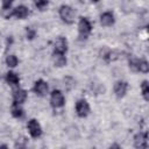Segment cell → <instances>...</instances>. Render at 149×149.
Here are the masks:
<instances>
[{"label":"cell","mask_w":149,"mask_h":149,"mask_svg":"<svg viewBox=\"0 0 149 149\" xmlns=\"http://www.w3.org/2000/svg\"><path fill=\"white\" fill-rule=\"evenodd\" d=\"M92 31V23L87 17L81 16L78 22V33H79V38L80 40H87Z\"/></svg>","instance_id":"obj_1"},{"label":"cell","mask_w":149,"mask_h":149,"mask_svg":"<svg viewBox=\"0 0 149 149\" xmlns=\"http://www.w3.org/2000/svg\"><path fill=\"white\" fill-rule=\"evenodd\" d=\"M74 16H76V12L74 9L69 6V5H62L59 7V17L62 19L63 22L71 24L74 22Z\"/></svg>","instance_id":"obj_2"},{"label":"cell","mask_w":149,"mask_h":149,"mask_svg":"<svg viewBox=\"0 0 149 149\" xmlns=\"http://www.w3.org/2000/svg\"><path fill=\"white\" fill-rule=\"evenodd\" d=\"M129 68L133 71L147 73L149 71V64L146 59H137V58H132L129 61Z\"/></svg>","instance_id":"obj_3"},{"label":"cell","mask_w":149,"mask_h":149,"mask_svg":"<svg viewBox=\"0 0 149 149\" xmlns=\"http://www.w3.org/2000/svg\"><path fill=\"white\" fill-rule=\"evenodd\" d=\"M50 104L54 108H61L65 104V98L62 91L59 90H54L50 94Z\"/></svg>","instance_id":"obj_4"},{"label":"cell","mask_w":149,"mask_h":149,"mask_svg":"<svg viewBox=\"0 0 149 149\" xmlns=\"http://www.w3.org/2000/svg\"><path fill=\"white\" fill-rule=\"evenodd\" d=\"M27 128H28L30 136L34 139H37L42 135V127L36 119H30L27 123Z\"/></svg>","instance_id":"obj_5"},{"label":"cell","mask_w":149,"mask_h":149,"mask_svg":"<svg viewBox=\"0 0 149 149\" xmlns=\"http://www.w3.org/2000/svg\"><path fill=\"white\" fill-rule=\"evenodd\" d=\"M134 147L136 149H148V134L140 132L134 136Z\"/></svg>","instance_id":"obj_6"},{"label":"cell","mask_w":149,"mask_h":149,"mask_svg":"<svg viewBox=\"0 0 149 149\" xmlns=\"http://www.w3.org/2000/svg\"><path fill=\"white\" fill-rule=\"evenodd\" d=\"M68 51V40L63 36H59L56 38L54 44V54L57 55H65Z\"/></svg>","instance_id":"obj_7"},{"label":"cell","mask_w":149,"mask_h":149,"mask_svg":"<svg viewBox=\"0 0 149 149\" xmlns=\"http://www.w3.org/2000/svg\"><path fill=\"white\" fill-rule=\"evenodd\" d=\"M76 113L79 118H85L90 113V105L85 99H79L76 102Z\"/></svg>","instance_id":"obj_8"},{"label":"cell","mask_w":149,"mask_h":149,"mask_svg":"<svg viewBox=\"0 0 149 149\" xmlns=\"http://www.w3.org/2000/svg\"><path fill=\"white\" fill-rule=\"evenodd\" d=\"M128 91V83L123 80H119L114 85V93L118 98H123Z\"/></svg>","instance_id":"obj_9"},{"label":"cell","mask_w":149,"mask_h":149,"mask_svg":"<svg viewBox=\"0 0 149 149\" xmlns=\"http://www.w3.org/2000/svg\"><path fill=\"white\" fill-rule=\"evenodd\" d=\"M33 90H34V92H35L36 94L43 97V95H45V94L48 93V84H47L43 79H38V80L35 81Z\"/></svg>","instance_id":"obj_10"},{"label":"cell","mask_w":149,"mask_h":149,"mask_svg":"<svg viewBox=\"0 0 149 149\" xmlns=\"http://www.w3.org/2000/svg\"><path fill=\"white\" fill-rule=\"evenodd\" d=\"M12 15L15 16V17H17V19H26L29 15V9L24 5H19L15 8H13Z\"/></svg>","instance_id":"obj_11"},{"label":"cell","mask_w":149,"mask_h":149,"mask_svg":"<svg viewBox=\"0 0 149 149\" xmlns=\"http://www.w3.org/2000/svg\"><path fill=\"white\" fill-rule=\"evenodd\" d=\"M115 22V17L114 14L112 12H105L100 15V23L104 27H109L112 24H114Z\"/></svg>","instance_id":"obj_12"},{"label":"cell","mask_w":149,"mask_h":149,"mask_svg":"<svg viewBox=\"0 0 149 149\" xmlns=\"http://www.w3.org/2000/svg\"><path fill=\"white\" fill-rule=\"evenodd\" d=\"M27 99V91L23 88H17L13 92V102L15 104H23Z\"/></svg>","instance_id":"obj_13"},{"label":"cell","mask_w":149,"mask_h":149,"mask_svg":"<svg viewBox=\"0 0 149 149\" xmlns=\"http://www.w3.org/2000/svg\"><path fill=\"white\" fill-rule=\"evenodd\" d=\"M5 80L10 86H19V84H20V77L14 71L7 72L6 73V77H5Z\"/></svg>","instance_id":"obj_14"},{"label":"cell","mask_w":149,"mask_h":149,"mask_svg":"<svg viewBox=\"0 0 149 149\" xmlns=\"http://www.w3.org/2000/svg\"><path fill=\"white\" fill-rule=\"evenodd\" d=\"M10 113H12V115H13L14 118H16V119H20V118H22V116H23V114H24V112H23V108L21 107V105H19V104H15V102H13V105H12V108H10Z\"/></svg>","instance_id":"obj_15"},{"label":"cell","mask_w":149,"mask_h":149,"mask_svg":"<svg viewBox=\"0 0 149 149\" xmlns=\"http://www.w3.org/2000/svg\"><path fill=\"white\" fill-rule=\"evenodd\" d=\"M52 61H54L55 66H58V68H62V66H64L66 64V57H65V55L52 54Z\"/></svg>","instance_id":"obj_16"},{"label":"cell","mask_w":149,"mask_h":149,"mask_svg":"<svg viewBox=\"0 0 149 149\" xmlns=\"http://www.w3.org/2000/svg\"><path fill=\"white\" fill-rule=\"evenodd\" d=\"M141 91H142V97L146 101L149 100V84L148 80H143L141 84Z\"/></svg>","instance_id":"obj_17"},{"label":"cell","mask_w":149,"mask_h":149,"mask_svg":"<svg viewBox=\"0 0 149 149\" xmlns=\"http://www.w3.org/2000/svg\"><path fill=\"white\" fill-rule=\"evenodd\" d=\"M6 64L9 68H15L19 64V59H17V57L15 55H8L6 57Z\"/></svg>","instance_id":"obj_18"},{"label":"cell","mask_w":149,"mask_h":149,"mask_svg":"<svg viewBox=\"0 0 149 149\" xmlns=\"http://www.w3.org/2000/svg\"><path fill=\"white\" fill-rule=\"evenodd\" d=\"M27 148V140L26 137L21 136L15 142V149H26Z\"/></svg>","instance_id":"obj_19"},{"label":"cell","mask_w":149,"mask_h":149,"mask_svg":"<svg viewBox=\"0 0 149 149\" xmlns=\"http://www.w3.org/2000/svg\"><path fill=\"white\" fill-rule=\"evenodd\" d=\"M48 5H49V2L45 1V0H40V1H36V2H35V6H36L40 10H44V8L48 7Z\"/></svg>","instance_id":"obj_20"},{"label":"cell","mask_w":149,"mask_h":149,"mask_svg":"<svg viewBox=\"0 0 149 149\" xmlns=\"http://www.w3.org/2000/svg\"><path fill=\"white\" fill-rule=\"evenodd\" d=\"M35 36H36L35 29H33V28H27V38H28V40H33Z\"/></svg>","instance_id":"obj_21"},{"label":"cell","mask_w":149,"mask_h":149,"mask_svg":"<svg viewBox=\"0 0 149 149\" xmlns=\"http://www.w3.org/2000/svg\"><path fill=\"white\" fill-rule=\"evenodd\" d=\"M12 9V1H3L1 10H10Z\"/></svg>","instance_id":"obj_22"},{"label":"cell","mask_w":149,"mask_h":149,"mask_svg":"<svg viewBox=\"0 0 149 149\" xmlns=\"http://www.w3.org/2000/svg\"><path fill=\"white\" fill-rule=\"evenodd\" d=\"M109 149H121V147H120L118 143H113V144L109 147Z\"/></svg>","instance_id":"obj_23"},{"label":"cell","mask_w":149,"mask_h":149,"mask_svg":"<svg viewBox=\"0 0 149 149\" xmlns=\"http://www.w3.org/2000/svg\"><path fill=\"white\" fill-rule=\"evenodd\" d=\"M0 149H8V147L6 144H2V146H0Z\"/></svg>","instance_id":"obj_24"}]
</instances>
